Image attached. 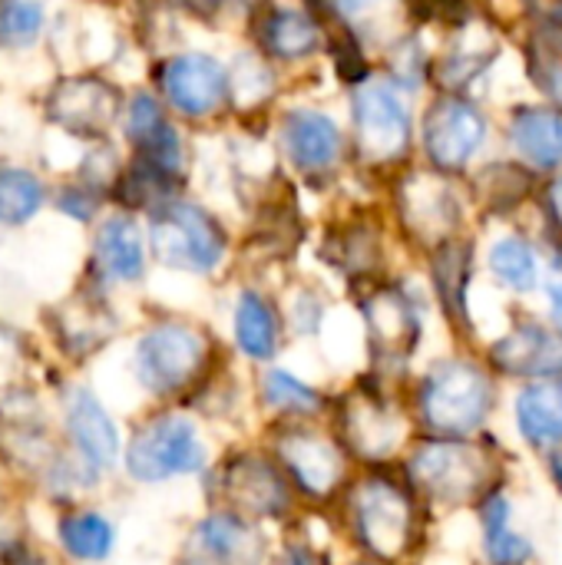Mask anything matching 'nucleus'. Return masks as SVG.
Listing matches in <instances>:
<instances>
[{"label": "nucleus", "instance_id": "79ce46f5", "mask_svg": "<svg viewBox=\"0 0 562 565\" xmlns=\"http://www.w3.org/2000/svg\"><path fill=\"white\" fill-rule=\"evenodd\" d=\"M533 467H537L543 487L562 503V444L560 447H553L550 454H543L540 460H533Z\"/></svg>", "mask_w": 562, "mask_h": 565}, {"label": "nucleus", "instance_id": "dca6fc26", "mask_svg": "<svg viewBox=\"0 0 562 565\" xmlns=\"http://www.w3.org/2000/svg\"><path fill=\"white\" fill-rule=\"evenodd\" d=\"M474 278H477V248L467 235L450 238L427 255V295L437 318L444 321L454 344H480V324L474 315Z\"/></svg>", "mask_w": 562, "mask_h": 565}, {"label": "nucleus", "instance_id": "6ab92c4d", "mask_svg": "<svg viewBox=\"0 0 562 565\" xmlns=\"http://www.w3.org/2000/svg\"><path fill=\"white\" fill-rule=\"evenodd\" d=\"M500 430L510 437L523 460H540L562 444V374L527 381L507 391L503 424Z\"/></svg>", "mask_w": 562, "mask_h": 565}, {"label": "nucleus", "instance_id": "9d476101", "mask_svg": "<svg viewBox=\"0 0 562 565\" xmlns=\"http://www.w3.org/2000/svg\"><path fill=\"white\" fill-rule=\"evenodd\" d=\"M414 146V116L397 83L368 76L351 86V152L371 169H401Z\"/></svg>", "mask_w": 562, "mask_h": 565}, {"label": "nucleus", "instance_id": "f8f14e48", "mask_svg": "<svg viewBox=\"0 0 562 565\" xmlns=\"http://www.w3.org/2000/svg\"><path fill=\"white\" fill-rule=\"evenodd\" d=\"M149 252L159 265L185 275H215L229 258V235L215 215L192 202H166L152 209Z\"/></svg>", "mask_w": 562, "mask_h": 565}, {"label": "nucleus", "instance_id": "4c0bfd02", "mask_svg": "<svg viewBox=\"0 0 562 565\" xmlns=\"http://www.w3.org/2000/svg\"><path fill=\"white\" fill-rule=\"evenodd\" d=\"M411 0H325V7L338 17V26L351 36L381 33Z\"/></svg>", "mask_w": 562, "mask_h": 565}, {"label": "nucleus", "instance_id": "c9c22d12", "mask_svg": "<svg viewBox=\"0 0 562 565\" xmlns=\"http://www.w3.org/2000/svg\"><path fill=\"white\" fill-rule=\"evenodd\" d=\"M229 86H232V106L238 109H265L275 99V70L265 53H245L235 60L229 70Z\"/></svg>", "mask_w": 562, "mask_h": 565}, {"label": "nucleus", "instance_id": "9b49d317", "mask_svg": "<svg viewBox=\"0 0 562 565\" xmlns=\"http://www.w3.org/2000/svg\"><path fill=\"white\" fill-rule=\"evenodd\" d=\"M391 205L401 235L424 255L464 235V202L454 189V175H444L431 166L401 169L394 179Z\"/></svg>", "mask_w": 562, "mask_h": 565}, {"label": "nucleus", "instance_id": "49530a36", "mask_svg": "<svg viewBox=\"0 0 562 565\" xmlns=\"http://www.w3.org/2000/svg\"><path fill=\"white\" fill-rule=\"evenodd\" d=\"M338 565H391V563H381V559H371V556H358V553H341V563Z\"/></svg>", "mask_w": 562, "mask_h": 565}, {"label": "nucleus", "instance_id": "2f4dec72", "mask_svg": "<svg viewBox=\"0 0 562 565\" xmlns=\"http://www.w3.org/2000/svg\"><path fill=\"white\" fill-rule=\"evenodd\" d=\"M537 192V169L527 162H490L474 175V199L494 215H510Z\"/></svg>", "mask_w": 562, "mask_h": 565}, {"label": "nucleus", "instance_id": "7c9ffc66", "mask_svg": "<svg viewBox=\"0 0 562 565\" xmlns=\"http://www.w3.org/2000/svg\"><path fill=\"white\" fill-rule=\"evenodd\" d=\"M96 265L109 281H139L146 275V238L129 215H113L96 232Z\"/></svg>", "mask_w": 562, "mask_h": 565}, {"label": "nucleus", "instance_id": "b1692460", "mask_svg": "<svg viewBox=\"0 0 562 565\" xmlns=\"http://www.w3.org/2000/svg\"><path fill=\"white\" fill-rule=\"evenodd\" d=\"M500 56V33L480 20V17H464L450 30V43L431 60L427 79L441 93H467Z\"/></svg>", "mask_w": 562, "mask_h": 565}, {"label": "nucleus", "instance_id": "bb28decb", "mask_svg": "<svg viewBox=\"0 0 562 565\" xmlns=\"http://www.w3.org/2000/svg\"><path fill=\"white\" fill-rule=\"evenodd\" d=\"M119 89L99 76L63 79L50 93V116L73 136H103L119 116Z\"/></svg>", "mask_w": 562, "mask_h": 565}, {"label": "nucleus", "instance_id": "20e7f679", "mask_svg": "<svg viewBox=\"0 0 562 565\" xmlns=\"http://www.w3.org/2000/svg\"><path fill=\"white\" fill-rule=\"evenodd\" d=\"M328 424L358 467L401 463L417 437L407 387H397L368 367H358L351 377L335 384Z\"/></svg>", "mask_w": 562, "mask_h": 565}, {"label": "nucleus", "instance_id": "72a5a7b5", "mask_svg": "<svg viewBox=\"0 0 562 565\" xmlns=\"http://www.w3.org/2000/svg\"><path fill=\"white\" fill-rule=\"evenodd\" d=\"M60 546L79 563H106L116 550V526L109 516L86 510L60 520Z\"/></svg>", "mask_w": 562, "mask_h": 565}, {"label": "nucleus", "instance_id": "37998d69", "mask_svg": "<svg viewBox=\"0 0 562 565\" xmlns=\"http://www.w3.org/2000/svg\"><path fill=\"white\" fill-rule=\"evenodd\" d=\"M93 209H96V199L86 189H79V185L76 189H66L60 195V212H66V215H73L79 222H86L93 215Z\"/></svg>", "mask_w": 562, "mask_h": 565}, {"label": "nucleus", "instance_id": "0eeeda50", "mask_svg": "<svg viewBox=\"0 0 562 565\" xmlns=\"http://www.w3.org/2000/svg\"><path fill=\"white\" fill-rule=\"evenodd\" d=\"M199 487L205 503L229 507L272 533L291 526L305 513L278 460L255 434L222 440L215 463Z\"/></svg>", "mask_w": 562, "mask_h": 565}, {"label": "nucleus", "instance_id": "f704fd0d", "mask_svg": "<svg viewBox=\"0 0 562 565\" xmlns=\"http://www.w3.org/2000/svg\"><path fill=\"white\" fill-rule=\"evenodd\" d=\"M282 311H285V324L291 341H321L328 318H331V301L325 298V291L318 285H291L285 295H278Z\"/></svg>", "mask_w": 562, "mask_h": 565}, {"label": "nucleus", "instance_id": "7ed1b4c3", "mask_svg": "<svg viewBox=\"0 0 562 565\" xmlns=\"http://www.w3.org/2000/svg\"><path fill=\"white\" fill-rule=\"evenodd\" d=\"M407 407L417 437H480L503 424L507 384L480 348L454 344L421 361L407 381Z\"/></svg>", "mask_w": 562, "mask_h": 565}, {"label": "nucleus", "instance_id": "39448f33", "mask_svg": "<svg viewBox=\"0 0 562 565\" xmlns=\"http://www.w3.org/2000/svg\"><path fill=\"white\" fill-rule=\"evenodd\" d=\"M427 291V288H424ZM417 291L404 278H381L351 295L358 321L364 364L378 377L407 387L414 371L424 361L427 344V311L434 308L431 295Z\"/></svg>", "mask_w": 562, "mask_h": 565}, {"label": "nucleus", "instance_id": "cd10ccee", "mask_svg": "<svg viewBox=\"0 0 562 565\" xmlns=\"http://www.w3.org/2000/svg\"><path fill=\"white\" fill-rule=\"evenodd\" d=\"M507 139L520 162L537 172H560L562 169V106L523 103L507 119Z\"/></svg>", "mask_w": 562, "mask_h": 565}, {"label": "nucleus", "instance_id": "a19ab883", "mask_svg": "<svg viewBox=\"0 0 562 565\" xmlns=\"http://www.w3.org/2000/svg\"><path fill=\"white\" fill-rule=\"evenodd\" d=\"M540 202H543V215H547V228H550V238H562V169L553 172V179L543 185L540 192Z\"/></svg>", "mask_w": 562, "mask_h": 565}, {"label": "nucleus", "instance_id": "58836bf2", "mask_svg": "<svg viewBox=\"0 0 562 565\" xmlns=\"http://www.w3.org/2000/svg\"><path fill=\"white\" fill-rule=\"evenodd\" d=\"M43 26V7L36 0H0V46H26Z\"/></svg>", "mask_w": 562, "mask_h": 565}, {"label": "nucleus", "instance_id": "4be33fe9", "mask_svg": "<svg viewBox=\"0 0 562 565\" xmlns=\"http://www.w3.org/2000/svg\"><path fill=\"white\" fill-rule=\"evenodd\" d=\"M159 89L189 119H209L232 103L229 70L209 53H179L159 66Z\"/></svg>", "mask_w": 562, "mask_h": 565}, {"label": "nucleus", "instance_id": "c756f323", "mask_svg": "<svg viewBox=\"0 0 562 565\" xmlns=\"http://www.w3.org/2000/svg\"><path fill=\"white\" fill-rule=\"evenodd\" d=\"M341 543L328 513H301L291 526L275 533L268 565H338Z\"/></svg>", "mask_w": 562, "mask_h": 565}, {"label": "nucleus", "instance_id": "412c9836", "mask_svg": "<svg viewBox=\"0 0 562 565\" xmlns=\"http://www.w3.org/2000/svg\"><path fill=\"white\" fill-rule=\"evenodd\" d=\"M248 374H252V407L258 424L328 420L335 384H321L285 361Z\"/></svg>", "mask_w": 562, "mask_h": 565}, {"label": "nucleus", "instance_id": "aec40b11", "mask_svg": "<svg viewBox=\"0 0 562 565\" xmlns=\"http://www.w3.org/2000/svg\"><path fill=\"white\" fill-rule=\"evenodd\" d=\"M278 146L288 166L308 182L331 179L344 166V152H348L341 122L315 106H295L282 116Z\"/></svg>", "mask_w": 562, "mask_h": 565}, {"label": "nucleus", "instance_id": "4468645a", "mask_svg": "<svg viewBox=\"0 0 562 565\" xmlns=\"http://www.w3.org/2000/svg\"><path fill=\"white\" fill-rule=\"evenodd\" d=\"M272 543V530L229 507L205 503L179 540L176 565H268Z\"/></svg>", "mask_w": 562, "mask_h": 565}, {"label": "nucleus", "instance_id": "ea45409f", "mask_svg": "<svg viewBox=\"0 0 562 565\" xmlns=\"http://www.w3.org/2000/svg\"><path fill=\"white\" fill-rule=\"evenodd\" d=\"M162 126H166L162 106H159L149 93H136V96L129 99V106H126V136H129L136 146H142V142H149Z\"/></svg>", "mask_w": 562, "mask_h": 565}, {"label": "nucleus", "instance_id": "f03ea898", "mask_svg": "<svg viewBox=\"0 0 562 565\" xmlns=\"http://www.w3.org/2000/svg\"><path fill=\"white\" fill-rule=\"evenodd\" d=\"M520 467L523 457L500 427L480 437H414L401 457V470L441 523L467 516L494 487L517 483Z\"/></svg>", "mask_w": 562, "mask_h": 565}, {"label": "nucleus", "instance_id": "c03bdc74", "mask_svg": "<svg viewBox=\"0 0 562 565\" xmlns=\"http://www.w3.org/2000/svg\"><path fill=\"white\" fill-rule=\"evenodd\" d=\"M543 315L562 331V275H550L543 288Z\"/></svg>", "mask_w": 562, "mask_h": 565}, {"label": "nucleus", "instance_id": "473e14b6", "mask_svg": "<svg viewBox=\"0 0 562 565\" xmlns=\"http://www.w3.org/2000/svg\"><path fill=\"white\" fill-rule=\"evenodd\" d=\"M527 76L547 96V103L562 106V23L556 20H533L527 43Z\"/></svg>", "mask_w": 562, "mask_h": 565}, {"label": "nucleus", "instance_id": "5701e85b", "mask_svg": "<svg viewBox=\"0 0 562 565\" xmlns=\"http://www.w3.org/2000/svg\"><path fill=\"white\" fill-rule=\"evenodd\" d=\"M318 258L328 271H335L344 281L351 295L388 278L384 232L371 218H344L331 225L318 245Z\"/></svg>", "mask_w": 562, "mask_h": 565}, {"label": "nucleus", "instance_id": "f257e3e1", "mask_svg": "<svg viewBox=\"0 0 562 565\" xmlns=\"http://www.w3.org/2000/svg\"><path fill=\"white\" fill-rule=\"evenodd\" d=\"M328 516L344 553L391 565H414L441 533V520L421 500L401 463L358 467Z\"/></svg>", "mask_w": 562, "mask_h": 565}, {"label": "nucleus", "instance_id": "1a4fd4ad", "mask_svg": "<svg viewBox=\"0 0 562 565\" xmlns=\"http://www.w3.org/2000/svg\"><path fill=\"white\" fill-rule=\"evenodd\" d=\"M255 437L278 460L305 513H331L358 473L354 457L328 420L258 424Z\"/></svg>", "mask_w": 562, "mask_h": 565}, {"label": "nucleus", "instance_id": "ddd939ff", "mask_svg": "<svg viewBox=\"0 0 562 565\" xmlns=\"http://www.w3.org/2000/svg\"><path fill=\"white\" fill-rule=\"evenodd\" d=\"M477 348L507 391L562 374V331L543 311H513L507 324L497 334L480 338Z\"/></svg>", "mask_w": 562, "mask_h": 565}, {"label": "nucleus", "instance_id": "2eb2a0df", "mask_svg": "<svg viewBox=\"0 0 562 565\" xmlns=\"http://www.w3.org/2000/svg\"><path fill=\"white\" fill-rule=\"evenodd\" d=\"M490 122L477 103L460 93H437L421 119V152L431 169L464 175L487 146Z\"/></svg>", "mask_w": 562, "mask_h": 565}, {"label": "nucleus", "instance_id": "393cba45", "mask_svg": "<svg viewBox=\"0 0 562 565\" xmlns=\"http://www.w3.org/2000/svg\"><path fill=\"white\" fill-rule=\"evenodd\" d=\"M66 430L76 447L86 480H103L106 473L123 467L126 437L119 434L113 414L93 391H86V387L73 391V397L66 404Z\"/></svg>", "mask_w": 562, "mask_h": 565}, {"label": "nucleus", "instance_id": "6e6552de", "mask_svg": "<svg viewBox=\"0 0 562 565\" xmlns=\"http://www.w3.org/2000/svg\"><path fill=\"white\" fill-rule=\"evenodd\" d=\"M219 447L222 437H212V427L202 417L189 407L162 404L129 430L123 447V473L136 487H166L179 480L202 483Z\"/></svg>", "mask_w": 562, "mask_h": 565}, {"label": "nucleus", "instance_id": "e433bc0d", "mask_svg": "<svg viewBox=\"0 0 562 565\" xmlns=\"http://www.w3.org/2000/svg\"><path fill=\"white\" fill-rule=\"evenodd\" d=\"M43 205V185L33 172L17 166H0V222L23 225Z\"/></svg>", "mask_w": 562, "mask_h": 565}, {"label": "nucleus", "instance_id": "a878e982", "mask_svg": "<svg viewBox=\"0 0 562 565\" xmlns=\"http://www.w3.org/2000/svg\"><path fill=\"white\" fill-rule=\"evenodd\" d=\"M255 46L272 63H301L325 46L321 20L301 7L262 3L255 13Z\"/></svg>", "mask_w": 562, "mask_h": 565}, {"label": "nucleus", "instance_id": "a18cd8bd", "mask_svg": "<svg viewBox=\"0 0 562 565\" xmlns=\"http://www.w3.org/2000/svg\"><path fill=\"white\" fill-rule=\"evenodd\" d=\"M176 3H182V7H185V10H192V13L212 17V13H219L222 7H229V3H242V0H176ZM245 3H258V0H245Z\"/></svg>", "mask_w": 562, "mask_h": 565}, {"label": "nucleus", "instance_id": "a211bd4d", "mask_svg": "<svg viewBox=\"0 0 562 565\" xmlns=\"http://www.w3.org/2000/svg\"><path fill=\"white\" fill-rule=\"evenodd\" d=\"M291 344L285 311L278 295H272L262 285H242L229 308V351L232 358L248 367H268L285 361V351Z\"/></svg>", "mask_w": 562, "mask_h": 565}, {"label": "nucleus", "instance_id": "423d86ee", "mask_svg": "<svg viewBox=\"0 0 562 565\" xmlns=\"http://www.w3.org/2000/svg\"><path fill=\"white\" fill-rule=\"evenodd\" d=\"M235 358L205 324L166 318L146 328L132 348V377L159 404L189 407L195 394Z\"/></svg>", "mask_w": 562, "mask_h": 565}, {"label": "nucleus", "instance_id": "f3484780", "mask_svg": "<svg viewBox=\"0 0 562 565\" xmlns=\"http://www.w3.org/2000/svg\"><path fill=\"white\" fill-rule=\"evenodd\" d=\"M464 520L477 565H540V543L520 523L517 483L494 487Z\"/></svg>", "mask_w": 562, "mask_h": 565}, {"label": "nucleus", "instance_id": "c85d7f7f", "mask_svg": "<svg viewBox=\"0 0 562 565\" xmlns=\"http://www.w3.org/2000/svg\"><path fill=\"white\" fill-rule=\"evenodd\" d=\"M484 268L490 281L510 298H533V295H543L547 288V258L537 248V242H530L520 232L500 235L487 248Z\"/></svg>", "mask_w": 562, "mask_h": 565}]
</instances>
